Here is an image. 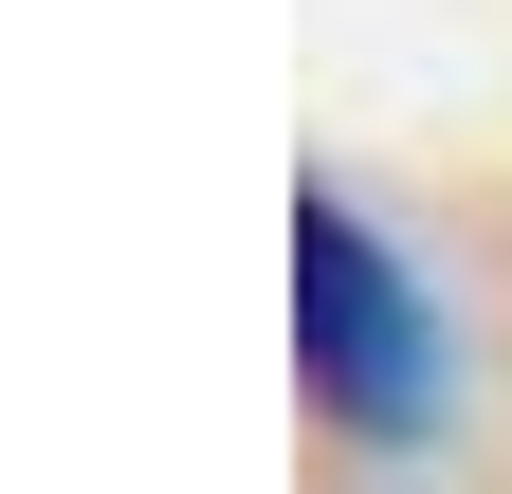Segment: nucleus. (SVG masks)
I'll use <instances>...</instances> for the list:
<instances>
[{
	"instance_id": "f257e3e1",
	"label": "nucleus",
	"mask_w": 512,
	"mask_h": 494,
	"mask_svg": "<svg viewBox=\"0 0 512 494\" xmlns=\"http://www.w3.org/2000/svg\"><path fill=\"white\" fill-rule=\"evenodd\" d=\"M293 366H311V403H330L366 458H421L439 403H458L439 293L384 257V220L348 202V183H293Z\"/></svg>"
}]
</instances>
